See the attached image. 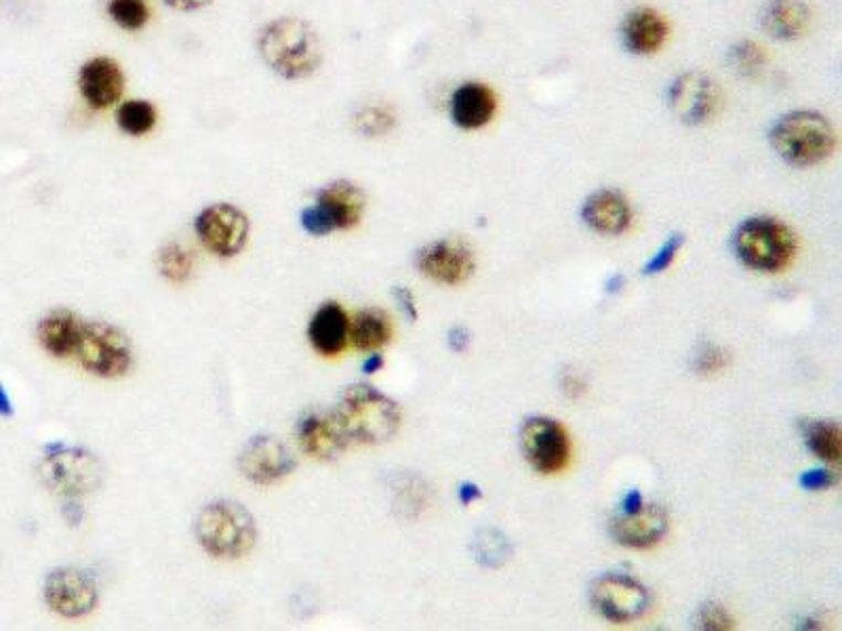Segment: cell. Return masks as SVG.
Segmentation results:
<instances>
[{
	"label": "cell",
	"mask_w": 842,
	"mask_h": 631,
	"mask_svg": "<svg viewBox=\"0 0 842 631\" xmlns=\"http://www.w3.org/2000/svg\"><path fill=\"white\" fill-rule=\"evenodd\" d=\"M449 345H451V350H456V352H466L468 350V345H470V333L466 331V329H454L451 333H449Z\"/></svg>",
	"instance_id": "60d3db41"
},
{
	"label": "cell",
	"mask_w": 842,
	"mask_h": 631,
	"mask_svg": "<svg viewBox=\"0 0 842 631\" xmlns=\"http://www.w3.org/2000/svg\"><path fill=\"white\" fill-rule=\"evenodd\" d=\"M382 368H384V356H382V354L373 352V354H369V356L364 359L363 371L366 375H375V373L382 371Z\"/></svg>",
	"instance_id": "7bdbcfd3"
},
{
	"label": "cell",
	"mask_w": 842,
	"mask_h": 631,
	"mask_svg": "<svg viewBox=\"0 0 842 631\" xmlns=\"http://www.w3.org/2000/svg\"><path fill=\"white\" fill-rule=\"evenodd\" d=\"M196 539L209 556L234 560L251 552L255 522L241 503L215 501L196 518Z\"/></svg>",
	"instance_id": "5b68a950"
},
{
	"label": "cell",
	"mask_w": 842,
	"mask_h": 631,
	"mask_svg": "<svg viewBox=\"0 0 842 631\" xmlns=\"http://www.w3.org/2000/svg\"><path fill=\"white\" fill-rule=\"evenodd\" d=\"M159 268L160 274L169 280V282H175V285H182L194 270V259L192 255L182 247V245H167L159 253Z\"/></svg>",
	"instance_id": "83f0119b"
},
{
	"label": "cell",
	"mask_w": 842,
	"mask_h": 631,
	"mask_svg": "<svg viewBox=\"0 0 842 631\" xmlns=\"http://www.w3.org/2000/svg\"><path fill=\"white\" fill-rule=\"evenodd\" d=\"M683 234H672V236H670V238H668V240L653 253V257L647 261L644 274H647V276H656V274H661V271L668 270V268L674 264V259H676V255H679V250L683 248Z\"/></svg>",
	"instance_id": "d6a6232c"
},
{
	"label": "cell",
	"mask_w": 842,
	"mask_h": 631,
	"mask_svg": "<svg viewBox=\"0 0 842 631\" xmlns=\"http://www.w3.org/2000/svg\"><path fill=\"white\" fill-rule=\"evenodd\" d=\"M642 505H644V499L640 495V491L632 489V491H628V493L623 495V501H621V514H632V512L640 510Z\"/></svg>",
	"instance_id": "ab89813d"
},
{
	"label": "cell",
	"mask_w": 842,
	"mask_h": 631,
	"mask_svg": "<svg viewBox=\"0 0 842 631\" xmlns=\"http://www.w3.org/2000/svg\"><path fill=\"white\" fill-rule=\"evenodd\" d=\"M394 333L392 320L384 310L366 308L350 320V341L356 350L377 352L390 343Z\"/></svg>",
	"instance_id": "d4e9b609"
},
{
	"label": "cell",
	"mask_w": 842,
	"mask_h": 631,
	"mask_svg": "<svg viewBox=\"0 0 842 631\" xmlns=\"http://www.w3.org/2000/svg\"><path fill=\"white\" fill-rule=\"evenodd\" d=\"M733 250L752 270L784 271L797 257V234L777 217L756 215L735 229Z\"/></svg>",
	"instance_id": "3957f363"
},
{
	"label": "cell",
	"mask_w": 842,
	"mask_h": 631,
	"mask_svg": "<svg viewBox=\"0 0 842 631\" xmlns=\"http://www.w3.org/2000/svg\"><path fill=\"white\" fill-rule=\"evenodd\" d=\"M582 220L598 234L621 236L635 224V211L619 190L605 188L586 199L582 206Z\"/></svg>",
	"instance_id": "d6986e66"
},
{
	"label": "cell",
	"mask_w": 842,
	"mask_h": 631,
	"mask_svg": "<svg viewBox=\"0 0 842 631\" xmlns=\"http://www.w3.org/2000/svg\"><path fill=\"white\" fill-rule=\"evenodd\" d=\"M396 118L386 106H371L364 108L363 113L356 114V129L359 133L366 137L386 136L387 131L394 127Z\"/></svg>",
	"instance_id": "4dcf8cb0"
},
{
	"label": "cell",
	"mask_w": 842,
	"mask_h": 631,
	"mask_svg": "<svg viewBox=\"0 0 842 631\" xmlns=\"http://www.w3.org/2000/svg\"><path fill=\"white\" fill-rule=\"evenodd\" d=\"M495 113H498L495 93L479 81H468L459 85L449 101L451 120L461 131H479L493 120Z\"/></svg>",
	"instance_id": "ffe728a7"
},
{
	"label": "cell",
	"mask_w": 842,
	"mask_h": 631,
	"mask_svg": "<svg viewBox=\"0 0 842 631\" xmlns=\"http://www.w3.org/2000/svg\"><path fill=\"white\" fill-rule=\"evenodd\" d=\"M798 482L804 491H825L836 482V475L830 470H807L800 473Z\"/></svg>",
	"instance_id": "d590c367"
},
{
	"label": "cell",
	"mask_w": 842,
	"mask_h": 631,
	"mask_svg": "<svg viewBox=\"0 0 842 631\" xmlns=\"http://www.w3.org/2000/svg\"><path fill=\"white\" fill-rule=\"evenodd\" d=\"M13 415V400L4 385L0 384V417H11Z\"/></svg>",
	"instance_id": "ee69618b"
},
{
	"label": "cell",
	"mask_w": 842,
	"mask_h": 631,
	"mask_svg": "<svg viewBox=\"0 0 842 631\" xmlns=\"http://www.w3.org/2000/svg\"><path fill=\"white\" fill-rule=\"evenodd\" d=\"M670 528L668 512L658 503H644L632 514H617L611 520L615 542L630 549H651L660 545Z\"/></svg>",
	"instance_id": "e0dca14e"
},
{
	"label": "cell",
	"mask_w": 842,
	"mask_h": 631,
	"mask_svg": "<svg viewBox=\"0 0 842 631\" xmlns=\"http://www.w3.org/2000/svg\"><path fill=\"white\" fill-rule=\"evenodd\" d=\"M366 196L352 181H333L317 190L315 204L301 211L299 224L310 236L352 229L363 220Z\"/></svg>",
	"instance_id": "8992f818"
},
{
	"label": "cell",
	"mask_w": 842,
	"mask_h": 631,
	"mask_svg": "<svg viewBox=\"0 0 842 631\" xmlns=\"http://www.w3.org/2000/svg\"><path fill=\"white\" fill-rule=\"evenodd\" d=\"M201 243L217 257L238 255L249 238V217L234 204H211L196 217Z\"/></svg>",
	"instance_id": "7c38bea8"
},
{
	"label": "cell",
	"mask_w": 842,
	"mask_h": 631,
	"mask_svg": "<svg viewBox=\"0 0 842 631\" xmlns=\"http://www.w3.org/2000/svg\"><path fill=\"white\" fill-rule=\"evenodd\" d=\"M670 28L660 11L651 7L632 9L621 22V45L632 55H656L668 41Z\"/></svg>",
	"instance_id": "44dd1931"
},
{
	"label": "cell",
	"mask_w": 842,
	"mask_h": 631,
	"mask_svg": "<svg viewBox=\"0 0 842 631\" xmlns=\"http://www.w3.org/2000/svg\"><path fill=\"white\" fill-rule=\"evenodd\" d=\"M157 120H159L157 108L146 99H129L116 113V122L120 131L131 137L150 133L157 127Z\"/></svg>",
	"instance_id": "4316f807"
},
{
	"label": "cell",
	"mask_w": 842,
	"mask_h": 631,
	"mask_svg": "<svg viewBox=\"0 0 842 631\" xmlns=\"http://www.w3.org/2000/svg\"><path fill=\"white\" fill-rule=\"evenodd\" d=\"M727 366V352L716 347V345H706L700 350L695 359V371L700 375H714L721 373Z\"/></svg>",
	"instance_id": "836d02e7"
},
{
	"label": "cell",
	"mask_w": 842,
	"mask_h": 631,
	"mask_svg": "<svg viewBox=\"0 0 842 631\" xmlns=\"http://www.w3.org/2000/svg\"><path fill=\"white\" fill-rule=\"evenodd\" d=\"M477 558L480 563L495 568L508 560L510 556V545L505 537H501L495 531H484L480 537H477Z\"/></svg>",
	"instance_id": "1f68e13d"
},
{
	"label": "cell",
	"mask_w": 842,
	"mask_h": 631,
	"mask_svg": "<svg viewBox=\"0 0 842 631\" xmlns=\"http://www.w3.org/2000/svg\"><path fill=\"white\" fill-rule=\"evenodd\" d=\"M241 472L255 484H274L296 470L289 449L273 436H257L247 442L238 459Z\"/></svg>",
	"instance_id": "2e32d148"
},
{
	"label": "cell",
	"mask_w": 842,
	"mask_h": 631,
	"mask_svg": "<svg viewBox=\"0 0 842 631\" xmlns=\"http://www.w3.org/2000/svg\"><path fill=\"white\" fill-rule=\"evenodd\" d=\"M811 22V11L802 0H771L763 11V28L777 41H797Z\"/></svg>",
	"instance_id": "603a6c76"
},
{
	"label": "cell",
	"mask_w": 842,
	"mask_h": 631,
	"mask_svg": "<svg viewBox=\"0 0 842 631\" xmlns=\"http://www.w3.org/2000/svg\"><path fill=\"white\" fill-rule=\"evenodd\" d=\"M81 364L97 377L115 379L125 375L134 364L129 339L106 322H83L76 352Z\"/></svg>",
	"instance_id": "52a82bcc"
},
{
	"label": "cell",
	"mask_w": 842,
	"mask_h": 631,
	"mask_svg": "<svg viewBox=\"0 0 842 631\" xmlns=\"http://www.w3.org/2000/svg\"><path fill=\"white\" fill-rule=\"evenodd\" d=\"M264 64L287 81H303L322 64L319 32L301 18H278L259 32Z\"/></svg>",
	"instance_id": "6da1fadb"
},
{
	"label": "cell",
	"mask_w": 842,
	"mask_h": 631,
	"mask_svg": "<svg viewBox=\"0 0 842 631\" xmlns=\"http://www.w3.org/2000/svg\"><path fill=\"white\" fill-rule=\"evenodd\" d=\"M668 106L684 125H706L723 108V90L704 72H684L670 85Z\"/></svg>",
	"instance_id": "8fae6325"
},
{
	"label": "cell",
	"mask_w": 842,
	"mask_h": 631,
	"mask_svg": "<svg viewBox=\"0 0 842 631\" xmlns=\"http://www.w3.org/2000/svg\"><path fill=\"white\" fill-rule=\"evenodd\" d=\"M563 389H565V394L569 398H579L582 394H586V384H584V379L577 373L571 371V373L563 377Z\"/></svg>",
	"instance_id": "8d00e7d4"
},
{
	"label": "cell",
	"mask_w": 842,
	"mask_h": 631,
	"mask_svg": "<svg viewBox=\"0 0 842 631\" xmlns=\"http://www.w3.org/2000/svg\"><path fill=\"white\" fill-rule=\"evenodd\" d=\"M775 154L792 167H816L832 157L836 131L832 122L816 110L781 114L769 131Z\"/></svg>",
	"instance_id": "7a4b0ae2"
},
{
	"label": "cell",
	"mask_w": 842,
	"mask_h": 631,
	"mask_svg": "<svg viewBox=\"0 0 842 631\" xmlns=\"http://www.w3.org/2000/svg\"><path fill=\"white\" fill-rule=\"evenodd\" d=\"M807 449L825 463H839L842 452L841 426L834 421L807 419L800 424Z\"/></svg>",
	"instance_id": "484cf974"
},
{
	"label": "cell",
	"mask_w": 842,
	"mask_h": 631,
	"mask_svg": "<svg viewBox=\"0 0 842 631\" xmlns=\"http://www.w3.org/2000/svg\"><path fill=\"white\" fill-rule=\"evenodd\" d=\"M108 15L113 18V22L127 30V32H136L141 30L148 20H150V9L146 4V0H110L108 2Z\"/></svg>",
	"instance_id": "f1b7e54d"
},
{
	"label": "cell",
	"mask_w": 842,
	"mask_h": 631,
	"mask_svg": "<svg viewBox=\"0 0 842 631\" xmlns=\"http://www.w3.org/2000/svg\"><path fill=\"white\" fill-rule=\"evenodd\" d=\"M417 268L434 282L456 287L477 270L475 250L461 240H436L417 253Z\"/></svg>",
	"instance_id": "5bb4252c"
},
{
	"label": "cell",
	"mask_w": 842,
	"mask_h": 631,
	"mask_svg": "<svg viewBox=\"0 0 842 631\" xmlns=\"http://www.w3.org/2000/svg\"><path fill=\"white\" fill-rule=\"evenodd\" d=\"M394 295H396V299H398L403 312L409 316L411 320H417V306H415V299H413V293H411L409 289L398 287V289L394 291Z\"/></svg>",
	"instance_id": "f35d334b"
},
{
	"label": "cell",
	"mask_w": 842,
	"mask_h": 631,
	"mask_svg": "<svg viewBox=\"0 0 842 631\" xmlns=\"http://www.w3.org/2000/svg\"><path fill=\"white\" fill-rule=\"evenodd\" d=\"M590 600L600 617L614 623L638 621L651 609L649 589L628 575H603L590 587Z\"/></svg>",
	"instance_id": "30bf717a"
},
{
	"label": "cell",
	"mask_w": 842,
	"mask_h": 631,
	"mask_svg": "<svg viewBox=\"0 0 842 631\" xmlns=\"http://www.w3.org/2000/svg\"><path fill=\"white\" fill-rule=\"evenodd\" d=\"M728 64L742 76H756L767 64V53L752 41H739L728 49Z\"/></svg>",
	"instance_id": "f546056e"
},
{
	"label": "cell",
	"mask_w": 842,
	"mask_h": 631,
	"mask_svg": "<svg viewBox=\"0 0 842 631\" xmlns=\"http://www.w3.org/2000/svg\"><path fill=\"white\" fill-rule=\"evenodd\" d=\"M78 90L92 108L106 110L122 97L125 74L113 57H92L78 72Z\"/></svg>",
	"instance_id": "ac0fdd59"
},
{
	"label": "cell",
	"mask_w": 842,
	"mask_h": 631,
	"mask_svg": "<svg viewBox=\"0 0 842 631\" xmlns=\"http://www.w3.org/2000/svg\"><path fill=\"white\" fill-rule=\"evenodd\" d=\"M41 475L51 491L76 499L97 491L104 478V468L92 452L55 445L46 452Z\"/></svg>",
	"instance_id": "ba28073f"
},
{
	"label": "cell",
	"mask_w": 842,
	"mask_h": 631,
	"mask_svg": "<svg viewBox=\"0 0 842 631\" xmlns=\"http://www.w3.org/2000/svg\"><path fill=\"white\" fill-rule=\"evenodd\" d=\"M167 7L175 9V11H182V13H194V11H201L209 7L213 0H162Z\"/></svg>",
	"instance_id": "74e56055"
},
{
	"label": "cell",
	"mask_w": 842,
	"mask_h": 631,
	"mask_svg": "<svg viewBox=\"0 0 842 631\" xmlns=\"http://www.w3.org/2000/svg\"><path fill=\"white\" fill-rule=\"evenodd\" d=\"M480 496L482 495H480V489L477 484H472V482H463V484H461V489H459V501H461L463 505H470V503L479 501Z\"/></svg>",
	"instance_id": "b9f144b4"
},
{
	"label": "cell",
	"mask_w": 842,
	"mask_h": 631,
	"mask_svg": "<svg viewBox=\"0 0 842 631\" xmlns=\"http://www.w3.org/2000/svg\"><path fill=\"white\" fill-rule=\"evenodd\" d=\"M97 596L95 579L78 568H57L46 577V607L62 617L78 619L89 614L97 607Z\"/></svg>",
	"instance_id": "4fadbf2b"
},
{
	"label": "cell",
	"mask_w": 842,
	"mask_h": 631,
	"mask_svg": "<svg viewBox=\"0 0 842 631\" xmlns=\"http://www.w3.org/2000/svg\"><path fill=\"white\" fill-rule=\"evenodd\" d=\"M308 339L320 356H340L350 341V316L335 301L322 303L308 324Z\"/></svg>",
	"instance_id": "7402d4cb"
},
{
	"label": "cell",
	"mask_w": 842,
	"mask_h": 631,
	"mask_svg": "<svg viewBox=\"0 0 842 631\" xmlns=\"http://www.w3.org/2000/svg\"><path fill=\"white\" fill-rule=\"evenodd\" d=\"M621 285H623V278H621V276H615V278L609 280V291H617Z\"/></svg>",
	"instance_id": "f6af8a7d"
},
{
	"label": "cell",
	"mask_w": 842,
	"mask_h": 631,
	"mask_svg": "<svg viewBox=\"0 0 842 631\" xmlns=\"http://www.w3.org/2000/svg\"><path fill=\"white\" fill-rule=\"evenodd\" d=\"M81 318L70 310H55L46 314L39 324V341L55 359H68L76 352L81 335Z\"/></svg>",
	"instance_id": "cb8c5ba5"
},
{
	"label": "cell",
	"mask_w": 842,
	"mask_h": 631,
	"mask_svg": "<svg viewBox=\"0 0 842 631\" xmlns=\"http://www.w3.org/2000/svg\"><path fill=\"white\" fill-rule=\"evenodd\" d=\"M335 413L352 442L382 445L401 428L403 415L398 405L371 385H350L342 394Z\"/></svg>",
	"instance_id": "277c9868"
},
{
	"label": "cell",
	"mask_w": 842,
	"mask_h": 631,
	"mask_svg": "<svg viewBox=\"0 0 842 631\" xmlns=\"http://www.w3.org/2000/svg\"><path fill=\"white\" fill-rule=\"evenodd\" d=\"M301 451L322 461L338 459L350 445V436L335 410H312L297 426Z\"/></svg>",
	"instance_id": "9a60e30c"
},
{
	"label": "cell",
	"mask_w": 842,
	"mask_h": 631,
	"mask_svg": "<svg viewBox=\"0 0 842 631\" xmlns=\"http://www.w3.org/2000/svg\"><path fill=\"white\" fill-rule=\"evenodd\" d=\"M700 628L716 631L731 630L733 619L721 605H706L700 612Z\"/></svg>",
	"instance_id": "e575fe53"
},
{
	"label": "cell",
	"mask_w": 842,
	"mask_h": 631,
	"mask_svg": "<svg viewBox=\"0 0 842 631\" xmlns=\"http://www.w3.org/2000/svg\"><path fill=\"white\" fill-rule=\"evenodd\" d=\"M523 452L531 468L544 475L561 473L571 463L573 445L567 428L550 417H533L524 421Z\"/></svg>",
	"instance_id": "9c48e42d"
}]
</instances>
